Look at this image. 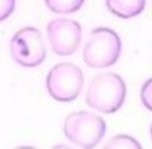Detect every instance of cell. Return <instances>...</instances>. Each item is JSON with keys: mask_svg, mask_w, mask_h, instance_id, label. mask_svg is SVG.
Instances as JSON below:
<instances>
[{"mask_svg": "<svg viewBox=\"0 0 152 149\" xmlns=\"http://www.w3.org/2000/svg\"><path fill=\"white\" fill-rule=\"evenodd\" d=\"M126 83L122 76L113 72H103L93 76L85 95L86 105L101 113H115L126 100Z\"/></svg>", "mask_w": 152, "mask_h": 149, "instance_id": "cell-1", "label": "cell"}, {"mask_svg": "<svg viewBox=\"0 0 152 149\" xmlns=\"http://www.w3.org/2000/svg\"><path fill=\"white\" fill-rule=\"evenodd\" d=\"M122 40L110 27L93 29L83 46V62L92 69H106L113 66L121 58Z\"/></svg>", "mask_w": 152, "mask_h": 149, "instance_id": "cell-2", "label": "cell"}, {"mask_svg": "<svg viewBox=\"0 0 152 149\" xmlns=\"http://www.w3.org/2000/svg\"><path fill=\"white\" fill-rule=\"evenodd\" d=\"M66 139L80 148H95L106 135V122L89 110H76L66 116L63 122Z\"/></svg>", "mask_w": 152, "mask_h": 149, "instance_id": "cell-3", "label": "cell"}, {"mask_svg": "<svg viewBox=\"0 0 152 149\" xmlns=\"http://www.w3.org/2000/svg\"><path fill=\"white\" fill-rule=\"evenodd\" d=\"M85 74L82 69L70 62H60L46 74V91L58 102H73L83 89Z\"/></svg>", "mask_w": 152, "mask_h": 149, "instance_id": "cell-4", "label": "cell"}, {"mask_svg": "<svg viewBox=\"0 0 152 149\" xmlns=\"http://www.w3.org/2000/svg\"><path fill=\"white\" fill-rule=\"evenodd\" d=\"M10 55L23 67L40 66L48 55L42 32L32 26L19 29L10 39Z\"/></svg>", "mask_w": 152, "mask_h": 149, "instance_id": "cell-5", "label": "cell"}, {"mask_svg": "<svg viewBox=\"0 0 152 149\" xmlns=\"http://www.w3.org/2000/svg\"><path fill=\"white\" fill-rule=\"evenodd\" d=\"M46 34L53 53L58 56H70L80 46L82 26L73 19L58 17L48 23Z\"/></svg>", "mask_w": 152, "mask_h": 149, "instance_id": "cell-6", "label": "cell"}, {"mask_svg": "<svg viewBox=\"0 0 152 149\" xmlns=\"http://www.w3.org/2000/svg\"><path fill=\"white\" fill-rule=\"evenodd\" d=\"M106 9L119 19H134L145 10L146 0H105Z\"/></svg>", "mask_w": 152, "mask_h": 149, "instance_id": "cell-7", "label": "cell"}, {"mask_svg": "<svg viewBox=\"0 0 152 149\" xmlns=\"http://www.w3.org/2000/svg\"><path fill=\"white\" fill-rule=\"evenodd\" d=\"M46 7L56 15H72L79 12L85 0H45Z\"/></svg>", "mask_w": 152, "mask_h": 149, "instance_id": "cell-8", "label": "cell"}, {"mask_svg": "<svg viewBox=\"0 0 152 149\" xmlns=\"http://www.w3.org/2000/svg\"><path fill=\"white\" fill-rule=\"evenodd\" d=\"M103 146L106 149H138L141 148V143L134 136L119 133V135L112 136Z\"/></svg>", "mask_w": 152, "mask_h": 149, "instance_id": "cell-9", "label": "cell"}, {"mask_svg": "<svg viewBox=\"0 0 152 149\" xmlns=\"http://www.w3.org/2000/svg\"><path fill=\"white\" fill-rule=\"evenodd\" d=\"M141 102L145 109L152 112V77L145 80L141 88Z\"/></svg>", "mask_w": 152, "mask_h": 149, "instance_id": "cell-10", "label": "cell"}, {"mask_svg": "<svg viewBox=\"0 0 152 149\" xmlns=\"http://www.w3.org/2000/svg\"><path fill=\"white\" fill-rule=\"evenodd\" d=\"M16 7V0H0V22L12 16Z\"/></svg>", "mask_w": 152, "mask_h": 149, "instance_id": "cell-11", "label": "cell"}, {"mask_svg": "<svg viewBox=\"0 0 152 149\" xmlns=\"http://www.w3.org/2000/svg\"><path fill=\"white\" fill-rule=\"evenodd\" d=\"M149 135H151V139H152V125H151V129H149Z\"/></svg>", "mask_w": 152, "mask_h": 149, "instance_id": "cell-12", "label": "cell"}]
</instances>
